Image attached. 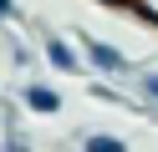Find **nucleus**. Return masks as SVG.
Listing matches in <instances>:
<instances>
[{
  "label": "nucleus",
  "mask_w": 158,
  "mask_h": 152,
  "mask_svg": "<svg viewBox=\"0 0 158 152\" xmlns=\"http://www.w3.org/2000/svg\"><path fill=\"white\" fill-rule=\"evenodd\" d=\"M0 152H31V147H26V137H21L15 127H5V142H0Z\"/></svg>",
  "instance_id": "423d86ee"
},
{
  "label": "nucleus",
  "mask_w": 158,
  "mask_h": 152,
  "mask_svg": "<svg viewBox=\"0 0 158 152\" xmlns=\"http://www.w3.org/2000/svg\"><path fill=\"white\" fill-rule=\"evenodd\" d=\"M41 46H46V66H51V71H61V76H77V71H82V56H77V46H72V41L46 36Z\"/></svg>",
  "instance_id": "f03ea898"
},
{
  "label": "nucleus",
  "mask_w": 158,
  "mask_h": 152,
  "mask_svg": "<svg viewBox=\"0 0 158 152\" xmlns=\"http://www.w3.org/2000/svg\"><path fill=\"white\" fill-rule=\"evenodd\" d=\"M82 51H87V66L102 71V76H133V61L123 56V51L112 46V41H97V36H82Z\"/></svg>",
  "instance_id": "f257e3e1"
},
{
  "label": "nucleus",
  "mask_w": 158,
  "mask_h": 152,
  "mask_svg": "<svg viewBox=\"0 0 158 152\" xmlns=\"http://www.w3.org/2000/svg\"><path fill=\"white\" fill-rule=\"evenodd\" d=\"M127 10H138L143 20H153V25H158V0H127Z\"/></svg>",
  "instance_id": "0eeeda50"
},
{
  "label": "nucleus",
  "mask_w": 158,
  "mask_h": 152,
  "mask_svg": "<svg viewBox=\"0 0 158 152\" xmlns=\"http://www.w3.org/2000/svg\"><path fill=\"white\" fill-rule=\"evenodd\" d=\"M82 152H127V142L112 132H82Z\"/></svg>",
  "instance_id": "39448f33"
},
{
  "label": "nucleus",
  "mask_w": 158,
  "mask_h": 152,
  "mask_svg": "<svg viewBox=\"0 0 158 152\" xmlns=\"http://www.w3.org/2000/svg\"><path fill=\"white\" fill-rule=\"evenodd\" d=\"M102 5H127V0H102Z\"/></svg>",
  "instance_id": "1a4fd4ad"
},
{
  "label": "nucleus",
  "mask_w": 158,
  "mask_h": 152,
  "mask_svg": "<svg viewBox=\"0 0 158 152\" xmlns=\"http://www.w3.org/2000/svg\"><path fill=\"white\" fill-rule=\"evenodd\" d=\"M26 107H31L36 111V117H56V111H61V96H56V91L51 86H41V81H31V86H26Z\"/></svg>",
  "instance_id": "7ed1b4c3"
},
{
  "label": "nucleus",
  "mask_w": 158,
  "mask_h": 152,
  "mask_svg": "<svg viewBox=\"0 0 158 152\" xmlns=\"http://www.w3.org/2000/svg\"><path fill=\"white\" fill-rule=\"evenodd\" d=\"M133 81H138V111L143 117H158V71H133Z\"/></svg>",
  "instance_id": "20e7f679"
},
{
  "label": "nucleus",
  "mask_w": 158,
  "mask_h": 152,
  "mask_svg": "<svg viewBox=\"0 0 158 152\" xmlns=\"http://www.w3.org/2000/svg\"><path fill=\"white\" fill-rule=\"evenodd\" d=\"M5 20H15V5H10V0H0V30H5Z\"/></svg>",
  "instance_id": "6e6552de"
}]
</instances>
